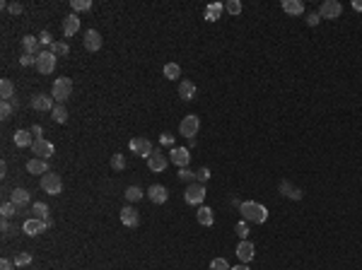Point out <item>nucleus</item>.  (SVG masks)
I'll return each instance as SVG.
<instances>
[{
    "instance_id": "393cba45",
    "label": "nucleus",
    "mask_w": 362,
    "mask_h": 270,
    "mask_svg": "<svg viewBox=\"0 0 362 270\" xmlns=\"http://www.w3.org/2000/svg\"><path fill=\"white\" fill-rule=\"evenodd\" d=\"M196 219H198V224H203V227H213L215 224V213L210 208H198Z\"/></svg>"
},
{
    "instance_id": "20e7f679",
    "label": "nucleus",
    "mask_w": 362,
    "mask_h": 270,
    "mask_svg": "<svg viewBox=\"0 0 362 270\" xmlns=\"http://www.w3.org/2000/svg\"><path fill=\"white\" fill-rule=\"evenodd\" d=\"M200 128V121L196 113H188V116H183L179 123V135H183L186 140H191V138H196V133H198Z\"/></svg>"
},
{
    "instance_id": "72a5a7b5",
    "label": "nucleus",
    "mask_w": 362,
    "mask_h": 270,
    "mask_svg": "<svg viewBox=\"0 0 362 270\" xmlns=\"http://www.w3.org/2000/svg\"><path fill=\"white\" fill-rule=\"evenodd\" d=\"M162 72H164V77H169V80H177V77H181L179 63H167Z\"/></svg>"
},
{
    "instance_id": "39448f33",
    "label": "nucleus",
    "mask_w": 362,
    "mask_h": 270,
    "mask_svg": "<svg viewBox=\"0 0 362 270\" xmlns=\"http://www.w3.org/2000/svg\"><path fill=\"white\" fill-rule=\"evenodd\" d=\"M183 200L188 205H200L205 200V186L203 183H188V188L183 191Z\"/></svg>"
},
{
    "instance_id": "8fccbe9b",
    "label": "nucleus",
    "mask_w": 362,
    "mask_h": 270,
    "mask_svg": "<svg viewBox=\"0 0 362 270\" xmlns=\"http://www.w3.org/2000/svg\"><path fill=\"white\" fill-rule=\"evenodd\" d=\"M0 229H2V236H10V234H12V227H10V222H7V219H2Z\"/></svg>"
},
{
    "instance_id": "f704fd0d",
    "label": "nucleus",
    "mask_w": 362,
    "mask_h": 270,
    "mask_svg": "<svg viewBox=\"0 0 362 270\" xmlns=\"http://www.w3.org/2000/svg\"><path fill=\"white\" fill-rule=\"evenodd\" d=\"M72 12H87L92 10V0H70Z\"/></svg>"
},
{
    "instance_id": "f03ea898",
    "label": "nucleus",
    "mask_w": 362,
    "mask_h": 270,
    "mask_svg": "<svg viewBox=\"0 0 362 270\" xmlns=\"http://www.w3.org/2000/svg\"><path fill=\"white\" fill-rule=\"evenodd\" d=\"M51 97H54L58 104L68 102V99L72 97V80H70V77H58V80H54V90H51Z\"/></svg>"
},
{
    "instance_id": "79ce46f5",
    "label": "nucleus",
    "mask_w": 362,
    "mask_h": 270,
    "mask_svg": "<svg viewBox=\"0 0 362 270\" xmlns=\"http://www.w3.org/2000/svg\"><path fill=\"white\" fill-rule=\"evenodd\" d=\"M39 44H41L44 49H49V51H51V46H54L56 41L51 39V34H49V32H41V34H39Z\"/></svg>"
},
{
    "instance_id": "a19ab883",
    "label": "nucleus",
    "mask_w": 362,
    "mask_h": 270,
    "mask_svg": "<svg viewBox=\"0 0 362 270\" xmlns=\"http://www.w3.org/2000/svg\"><path fill=\"white\" fill-rule=\"evenodd\" d=\"M225 10H227L230 15H239V12H241V2H239V0H227V2H225Z\"/></svg>"
},
{
    "instance_id": "f257e3e1",
    "label": "nucleus",
    "mask_w": 362,
    "mask_h": 270,
    "mask_svg": "<svg viewBox=\"0 0 362 270\" xmlns=\"http://www.w3.org/2000/svg\"><path fill=\"white\" fill-rule=\"evenodd\" d=\"M239 213H241V217H244L246 222H253V224H263V222L268 219L266 205H261V203H256V200H244L241 208H239Z\"/></svg>"
},
{
    "instance_id": "412c9836",
    "label": "nucleus",
    "mask_w": 362,
    "mask_h": 270,
    "mask_svg": "<svg viewBox=\"0 0 362 270\" xmlns=\"http://www.w3.org/2000/svg\"><path fill=\"white\" fill-rule=\"evenodd\" d=\"M39 36H22V49H24V54H29V55H39L41 51H39Z\"/></svg>"
},
{
    "instance_id": "a211bd4d",
    "label": "nucleus",
    "mask_w": 362,
    "mask_h": 270,
    "mask_svg": "<svg viewBox=\"0 0 362 270\" xmlns=\"http://www.w3.org/2000/svg\"><path fill=\"white\" fill-rule=\"evenodd\" d=\"M147 196H150V200H152L155 205H164V203L169 200V193H167V188H164L162 183H155V186H150Z\"/></svg>"
},
{
    "instance_id": "0eeeda50",
    "label": "nucleus",
    "mask_w": 362,
    "mask_h": 270,
    "mask_svg": "<svg viewBox=\"0 0 362 270\" xmlns=\"http://www.w3.org/2000/svg\"><path fill=\"white\" fill-rule=\"evenodd\" d=\"M128 147H130L133 155H138V157H143V160H147V157L152 155V150H155L147 138H133V140L128 143Z\"/></svg>"
},
{
    "instance_id": "4d7b16f0",
    "label": "nucleus",
    "mask_w": 362,
    "mask_h": 270,
    "mask_svg": "<svg viewBox=\"0 0 362 270\" xmlns=\"http://www.w3.org/2000/svg\"><path fill=\"white\" fill-rule=\"evenodd\" d=\"M32 270H36V268H32Z\"/></svg>"
},
{
    "instance_id": "f8f14e48",
    "label": "nucleus",
    "mask_w": 362,
    "mask_h": 270,
    "mask_svg": "<svg viewBox=\"0 0 362 270\" xmlns=\"http://www.w3.org/2000/svg\"><path fill=\"white\" fill-rule=\"evenodd\" d=\"M22 229H24V234H27V236H39V234H44L49 227H46V222H44V219H36V217H32V219H27V222L22 224Z\"/></svg>"
},
{
    "instance_id": "3c124183",
    "label": "nucleus",
    "mask_w": 362,
    "mask_h": 270,
    "mask_svg": "<svg viewBox=\"0 0 362 270\" xmlns=\"http://www.w3.org/2000/svg\"><path fill=\"white\" fill-rule=\"evenodd\" d=\"M12 268H15V263H12L10 258H2V261H0V270H12Z\"/></svg>"
},
{
    "instance_id": "6e6552de",
    "label": "nucleus",
    "mask_w": 362,
    "mask_h": 270,
    "mask_svg": "<svg viewBox=\"0 0 362 270\" xmlns=\"http://www.w3.org/2000/svg\"><path fill=\"white\" fill-rule=\"evenodd\" d=\"M341 12H343V5H341L338 0H324L321 7H319L321 19H338L341 17Z\"/></svg>"
},
{
    "instance_id": "b1692460",
    "label": "nucleus",
    "mask_w": 362,
    "mask_h": 270,
    "mask_svg": "<svg viewBox=\"0 0 362 270\" xmlns=\"http://www.w3.org/2000/svg\"><path fill=\"white\" fill-rule=\"evenodd\" d=\"M27 171L44 176V174H49V162H46V160H39V157H36V160H29V162H27Z\"/></svg>"
},
{
    "instance_id": "bb28decb",
    "label": "nucleus",
    "mask_w": 362,
    "mask_h": 270,
    "mask_svg": "<svg viewBox=\"0 0 362 270\" xmlns=\"http://www.w3.org/2000/svg\"><path fill=\"white\" fill-rule=\"evenodd\" d=\"M280 7H283L288 15H302V12H304V5H302L300 0H283Z\"/></svg>"
},
{
    "instance_id": "f3484780",
    "label": "nucleus",
    "mask_w": 362,
    "mask_h": 270,
    "mask_svg": "<svg viewBox=\"0 0 362 270\" xmlns=\"http://www.w3.org/2000/svg\"><path fill=\"white\" fill-rule=\"evenodd\" d=\"M85 49L92 51V54H97V51L102 49V34H99L97 29H87V32H85Z\"/></svg>"
},
{
    "instance_id": "864d4df0",
    "label": "nucleus",
    "mask_w": 362,
    "mask_h": 270,
    "mask_svg": "<svg viewBox=\"0 0 362 270\" xmlns=\"http://www.w3.org/2000/svg\"><path fill=\"white\" fill-rule=\"evenodd\" d=\"M41 130H44L41 126H34V128H32V135H36V138H41Z\"/></svg>"
},
{
    "instance_id": "5fc2aeb1",
    "label": "nucleus",
    "mask_w": 362,
    "mask_h": 270,
    "mask_svg": "<svg viewBox=\"0 0 362 270\" xmlns=\"http://www.w3.org/2000/svg\"><path fill=\"white\" fill-rule=\"evenodd\" d=\"M353 10H358V12H362V0H355V2H353Z\"/></svg>"
},
{
    "instance_id": "2eb2a0df",
    "label": "nucleus",
    "mask_w": 362,
    "mask_h": 270,
    "mask_svg": "<svg viewBox=\"0 0 362 270\" xmlns=\"http://www.w3.org/2000/svg\"><path fill=\"white\" fill-rule=\"evenodd\" d=\"M280 193L290 200H302L304 198V191L300 188V186H295V183H290V181H280Z\"/></svg>"
},
{
    "instance_id": "6ab92c4d",
    "label": "nucleus",
    "mask_w": 362,
    "mask_h": 270,
    "mask_svg": "<svg viewBox=\"0 0 362 270\" xmlns=\"http://www.w3.org/2000/svg\"><path fill=\"white\" fill-rule=\"evenodd\" d=\"M77 32H80V17L72 12V15H68V17L63 19V36L70 39V36H75Z\"/></svg>"
},
{
    "instance_id": "49530a36",
    "label": "nucleus",
    "mask_w": 362,
    "mask_h": 270,
    "mask_svg": "<svg viewBox=\"0 0 362 270\" xmlns=\"http://www.w3.org/2000/svg\"><path fill=\"white\" fill-rule=\"evenodd\" d=\"M22 10H24L22 2H10V5H7V12H10V15H22Z\"/></svg>"
},
{
    "instance_id": "e433bc0d",
    "label": "nucleus",
    "mask_w": 362,
    "mask_h": 270,
    "mask_svg": "<svg viewBox=\"0 0 362 270\" xmlns=\"http://www.w3.org/2000/svg\"><path fill=\"white\" fill-rule=\"evenodd\" d=\"M68 51H70V49H68L65 41H56L54 46H51V54H54L56 58H58V55H68Z\"/></svg>"
},
{
    "instance_id": "c85d7f7f",
    "label": "nucleus",
    "mask_w": 362,
    "mask_h": 270,
    "mask_svg": "<svg viewBox=\"0 0 362 270\" xmlns=\"http://www.w3.org/2000/svg\"><path fill=\"white\" fill-rule=\"evenodd\" d=\"M123 196H126L128 203H138V200H143V198H145V191L140 188V186H128Z\"/></svg>"
},
{
    "instance_id": "c03bdc74",
    "label": "nucleus",
    "mask_w": 362,
    "mask_h": 270,
    "mask_svg": "<svg viewBox=\"0 0 362 270\" xmlns=\"http://www.w3.org/2000/svg\"><path fill=\"white\" fill-rule=\"evenodd\" d=\"M196 181H198V183H205V181H210V169H208V166H200L198 171H196Z\"/></svg>"
},
{
    "instance_id": "6e6d98bb",
    "label": "nucleus",
    "mask_w": 362,
    "mask_h": 270,
    "mask_svg": "<svg viewBox=\"0 0 362 270\" xmlns=\"http://www.w3.org/2000/svg\"><path fill=\"white\" fill-rule=\"evenodd\" d=\"M232 270H251V268H249L246 263H241V266H235V268H232Z\"/></svg>"
},
{
    "instance_id": "a18cd8bd",
    "label": "nucleus",
    "mask_w": 362,
    "mask_h": 270,
    "mask_svg": "<svg viewBox=\"0 0 362 270\" xmlns=\"http://www.w3.org/2000/svg\"><path fill=\"white\" fill-rule=\"evenodd\" d=\"M304 22H307L309 27H316V24L321 22V15H319V12H309L307 17H304Z\"/></svg>"
},
{
    "instance_id": "423d86ee",
    "label": "nucleus",
    "mask_w": 362,
    "mask_h": 270,
    "mask_svg": "<svg viewBox=\"0 0 362 270\" xmlns=\"http://www.w3.org/2000/svg\"><path fill=\"white\" fill-rule=\"evenodd\" d=\"M56 55L51 51H41V54L36 55V70L41 72V75H51L56 70Z\"/></svg>"
},
{
    "instance_id": "a878e982",
    "label": "nucleus",
    "mask_w": 362,
    "mask_h": 270,
    "mask_svg": "<svg viewBox=\"0 0 362 270\" xmlns=\"http://www.w3.org/2000/svg\"><path fill=\"white\" fill-rule=\"evenodd\" d=\"M12 140H15V145H17V147H32L36 138L32 135V130H17Z\"/></svg>"
},
{
    "instance_id": "1a4fd4ad",
    "label": "nucleus",
    "mask_w": 362,
    "mask_h": 270,
    "mask_svg": "<svg viewBox=\"0 0 362 270\" xmlns=\"http://www.w3.org/2000/svg\"><path fill=\"white\" fill-rule=\"evenodd\" d=\"M32 147H34V155L39 157V160H51V157L56 155L54 143H49V140H44V138H36Z\"/></svg>"
},
{
    "instance_id": "7ed1b4c3",
    "label": "nucleus",
    "mask_w": 362,
    "mask_h": 270,
    "mask_svg": "<svg viewBox=\"0 0 362 270\" xmlns=\"http://www.w3.org/2000/svg\"><path fill=\"white\" fill-rule=\"evenodd\" d=\"M41 191L49 193V196H60L63 193V179L58 174H54V171L44 174L41 176Z\"/></svg>"
},
{
    "instance_id": "58836bf2",
    "label": "nucleus",
    "mask_w": 362,
    "mask_h": 270,
    "mask_svg": "<svg viewBox=\"0 0 362 270\" xmlns=\"http://www.w3.org/2000/svg\"><path fill=\"white\" fill-rule=\"evenodd\" d=\"M210 270H232V268H230L227 258H220V256H217V258L210 261Z\"/></svg>"
},
{
    "instance_id": "473e14b6",
    "label": "nucleus",
    "mask_w": 362,
    "mask_h": 270,
    "mask_svg": "<svg viewBox=\"0 0 362 270\" xmlns=\"http://www.w3.org/2000/svg\"><path fill=\"white\" fill-rule=\"evenodd\" d=\"M111 169H114V171H123V169H126V157H123L121 152H114V155H111Z\"/></svg>"
},
{
    "instance_id": "37998d69",
    "label": "nucleus",
    "mask_w": 362,
    "mask_h": 270,
    "mask_svg": "<svg viewBox=\"0 0 362 270\" xmlns=\"http://www.w3.org/2000/svg\"><path fill=\"white\" fill-rule=\"evenodd\" d=\"M10 113H12V102H2V104H0V118L7 121Z\"/></svg>"
},
{
    "instance_id": "ea45409f",
    "label": "nucleus",
    "mask_w": 362,
    "mask_h": 270,
    "mask_svg": "<svg viewBox=\"0 0 362 270\" xmlns=\"http://www.w3.org/2000/svg\"><path fill=\"white\" fill-rule=\"evenodd\" d=\"M177 176H179V181H188V183H191V181L196 179V171H191L188 166H181V169H179V174H177Z\"/></svg>"
},
{
    "instance_id": "09e8293b",
    "label": "nucleus",
    "mask_w": 362,
    "mask_h": 270,
    "mask_svg": "<svg viewBox=\"0 0 362 270\" xmlns=\"http://www.w3.org/2000/svg\"><path fill=\"white\" fill-rule=\"evenodd\" d=\"M160 145H164V147L169 145V147H172V145H174V135H169V133H162V135H160Z\"/></svg>"
},
{
    "instance_id": "2f4dec72",
    "label": "nucleus",
    "mask_w": 362,
    "mask_h": 270,
    "mask_svg": "<svg viewBox=\"0 0 362 270\" xmlns=\"http://www.w3.org/2000/svg\"><path fill=\"white\" fill-rule=\"evenodd\" d=\"M32 213H34L36 219H44V222H46V219L51 217V215H49V205H46V203H34Z\"/></svg>"
},
{
    "instance_id": "dca6fc26",
    "label": "nucleus",
    "mask_w": 362,
    "mask_h": 270,
    "mask_svg": "<svg viewBox=\"0 0 362 270\" xmlns=\"http://www.w3.org/2000/svg\"><path fill=\"white\" fill-rule=\"evenodd\" d=\"M32 108H36V111H54V97L39 92V94L32 97Z\"/></svg>"
},
{
    "instance_id": "c9c22d12",
    "label": "nucleus",
    "mask_w": 362,
    "mask_h": 270,
    "mask_svg": "<svg viewBox=\"0 0 362 270\" xmlns=\"http://www.w3.org/2000/svg\"><path fill=\"white\" fill-rule=\"evenodd\" d=\"M12 263H15V268H27L32 263V253H17Z\"/></svg>"
},
{
    "instance_id": "aec40b11",
    "label": "nucleus",
    "mask_w": 362,
    "mask_h": 270,
    "mask_svg": "<svg viewBox=\"0 0 362 270\" xmlns=\"http://www.w3.org/2000/svg\"><path fill=\"white\" fill-rule=\"evenodd\" d=\"M10 200H12L17 208H24V205H29L32 196H29L27 188H15V191H10Z\"/></svg>"
},
{
    "instance_id": "de8ad7c7",
    "label": "nucleus",
    "mask_w": 362,
    "mask_h": 270,
    "mask_svg": "<svg viewBox=\"0 0 362 270\" xmlns=\"http://www.w3.org/2000/svg\"><path fill=\"white\" fill-rule=\"evenodd\" d=\"M19 63L27 68V65H36V55H29V54H24L22 58H19Z\"/></svg>"
},
{
    "instance_id": "4be33fe9",
    "label": "nucleus",
    "mask_w": 362,
    "mask_h": 270,
    "mask_svg": "<svg viewBox=\"0 0 362 270\" xmlns=\"http://www.w3.org/2000/svg\"><path fill=\"white\" fill-rule=\"evenodd\" d=\"M179 97L183 102H191V99L196 97V85H193L191 80H181L179 82Z\"/></svg>"
},
{
    "instance_id": "4c0bfd02",
    "label": "nucleus",
    "mask_w": 362,
    "mask_h": 270,
    "mask_svg": "<svg viewBox=\"0 0 362 270\" xmlns=\"http://www.w3.org/2000/svg\"><path fill=\"white\" fill-rule=\"evenodd\" d=\"M235 232L239 234V239H249V222L246 219H241V222H237V227H235Z\"/></svg>"
},
{
    "instance_id": "cd10ccee",
    "label": "nucleus",
    "mask_w": 362,
    "mask_h": 270,
    "mask_svg": "<svg viewBox=\"0 0 362 270\" xmlns=\"http://www.w3.org/2000/svg\"><path fill=\"white\" fill-rule=\"evenodd\" d=\"M0 97H2V102H12L15 99V85L10 80H0Z\"/></svg>"
},
{
    "instance_id": "c756f323",
    "label": "nucleus",
    "mask_w": 362,
    "mask_h": 270,
    "mask_svg": "<svg viewBox=\"0 0 362 270\" xmlns=\"http://www.w3.org/2000/svg\"><path fill=\"white\" fill-rule=\"evenodd\" d=\"M17 213H19V208L12 203V200H7V203L0 205V215H2V219H10V217H15Z\"/></svg>"
},
{
    "instance_id": "ddd939ff",
    "label": "nucleus",
    "mask_w": 362,
    "mask_h": 270,
    "mask_svg": "<svg viewBox=\"0 0 362 270\" xmlns=\"http://www.w3.org/2000/svg\"><path fill=\"white\" fill-rule=\"evenodd\" d=\"M237 256H239V261L246 263V266H249V261H253L256 249H253V244L249 241V239H241V241H239V246H237Z\"/></svg>"
},
{
    "instance_id": "9b49d317",
    "label": "nucleus",
    "mask_w": 362,
    "mask_h": 270,
    "mask_svg": "<svg viewBox=\"0 0 362 270\" xmlns=\"http://www.w3.org/2000/svg\"><path fill=\"white\" fill-rule=\"evenodd\" d=\"M121 222H123V227H128V229H135V227L140 224V213H138L135 208L126 205V208L121 210Z\"/></svg>"
},
{
    "instance_id": "7c9ffc66",
    "label": "nucleus",
    "mask_w": 362,
    "mask_h": 270,
    "mask_svg": "<svg viewBox=\"0 0 362 270\" xmlns=\"http://www.w3.org/2000/svg\"><path fill=\"white\" fill-rule=\"evenodd\" d=\"M51 118H54L56 123H65L68 121V108L63 107V104H56L54 111H51Z\"/></svg>"
},
{
    "instance_id": "9d476101",
    "label": "nucleus",
    "mask_w": 362,
    "mask_h": 270,
    "mask_svg": "<svg viewBox=\"0 0 362 270\" xmlns=\"http://www.w3.org/2000/svg\"><path fill=\"white\" fill-rule=\"evenodd\" d=\"M167 157H164L162 152H160V150H157V147H155V150H152V155H150V157H147V166H150V171H155V174H160V171H164V169H167Z\"/></svg>"
},
{
    "instance_id": "4468645a",
    "label": "nucleus",
    "mask_w": 362,
    "mask_h": 270,
    "mask_svg": "<svg viewBox=\"0 0 362 270\" xmlns=\"http://www.w3.org/2000/svg\"><path fill=\"white\" fill-rule=\"evenodd\" d=\"M169 162H174L177 166H188L191 162V155H188V147H174L172 152H169Z\"/></svg>"
},
{
    "instance_id": "603ef678",
    "label": "nucleus",
    "mask_w": 362,
    "mask_h": 270,
    "mask_svg": "<svg viewBox=\"0 0 362 270\" xmlns=\"http://www.w3.org/2000/svg\"><path fill=\"white\" fill-rule=\"evenodd\" d=\"M5 174H7V162L2 160V162H0V176H5Z\"/></svg>"
},
{
    "instance_id": "5701e85b",
    "label": "nucleus",
    "mask_w": 362,
    "mask_h": 270,
    "mask_svg": "<svg viewBox=\"0 0 362 270\" xmlns=\"http://www.w3.org/2000/svg\"><path fill=\"white\" fill-rule=\"evenodd\" d=\"M222 12H225V2H210V5L205 7V12H203V15H205L208 22H217Z\"/></svg>"
}]
</instances>
